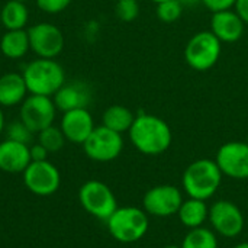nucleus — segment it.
<instances>
[{"label": "nucleus", "mask_w": 248, "mask_h": 248, "mask_svg": "<svg viewBox=\"0 0 248 248\" xmlns=\"http://www.w3.org/2000/svg\"><path fill=\"white\" fill-rule=\"evenodd\" d=\"M128 135L135 150L144 155L164 154L173 142V132L169 124L151 113L137 115Z\"/></svg>", "instance_id": "nucleus-1"}, {"label": "nucleus", "mask_w": 248, "mask_h": 248, "mask_svg": "<svg viewBox=\"0 0 248 248\" xmlns=\"http://www.w3.org/2000/svg\"><path fill=\"white\" fill-rule=\"evenodd\" d=\"M224 174L215 160L199 158L192 161L183 171L182 187L189 198L209 201L221 187Z\"/></svg>", "instance_id": "nucleus-2"}, {"label": "nucleus", "mask_w": 248, "mask_h": 248, "mask_svg": "<svg viewBox=\"0 0 248 248\" xmlns=\"http://www.w3.org/2000/svg\"><path fill=\"white\" fill-rule=\"evenodd\" d=\"M28 92L52 97L65 83V71L60 62L51 58H36L22 71Z\"/></svg>", "instance_id": "nucleus-3"}, {"label": "nucleus", "mask_w": 248, "mask_h": 248, "mask_svg": "<svg viewBox=\"0 0 248 248\" xmlns=\"http://www.w3.org/2000/svg\"><path fill=\"white\" fill-rule=\"evenodd\" d=\"M108 231L118 243L134 244L141 241L150 228V217L142 208H118L106 221Z\"/></svg>", "instance_id": "nucleus-4"}, {"label": "nucleus", "mask_w": 248, "mask_h": 248, "mask_svg": "<svg viewBox=\"0 0 248 248\" xmlns=\"http://www.w3.org/2000/svg\"><path fill=\"white\" fill-rule=\"evenodd\" d=\"M222 42L211 32H196L185 46V60L187 65L196 71L211 70L219 60Z\"/></svg>", "instance_id": "nucleus-5"}, {"label": "nucleus", "mask_w": 248, "mask_h": 248, "mask_svg": "<svg viewBox=\"0 0 248 248\" xmlns=\"http://www.w3.org/2000/svg\"><path fill=\"white\" fill-rule=\"evenodd\" d=\"M78 199L86 212L105 222L119 208L112 189L100 180L86 182L78 190Z\"/></svg>", "instance_id": "nucleus-6"}, {"label": "nucleus", "mask_w": 248, "mask_h": 248, "mask_svg": "<svg viewBox=\"0 0 248 248\" xmlns=\"http://www.w3.org/2000/svg\"><path fill=\"white\" fill-rule=\"evenodd\" d=\"M208 222L211 230L222 238H237L246 227V218L237 203L219 199L209 206Z\"/></svg>", "instance_id": "nucleus-7"}, {"label": "nucleus", "mask_w": 248, "mask_h": 248, "mask_svg": "<svg viewBox=\"0 0 248 248\" xmlns=\"http://www.w3.org/2000/svg\"><path fill=\"white\" fill-rule=\"evenodd\" d=\"M183 201V193L177 186L158 185L144 193L142 209L148 214V217L170 218L177 215Z\"/></svg>", "instance_id": "nucleus-8"}, {"label": "nucleus", "mask_w": 248, "mask_h": 248, "mask_svg": "<svg viewBox=\"0 0 248 248\" xmlns=\"http://www.w3.org/2000/svg\"><path fill=\"white\" fill-rule=\"evenodd\" d=\"M86 155L97 163L116 160L124 150L122 134H118L103 125L96 126L83 144Z\"/></svg>", "instance_id": "nucleus-9"}, {"label": "nucleus", "mask_w": 248, "mask_h": 248, "mask_svg": "<svg viewBox=\"0 0 248 248\" xmlns=\"http://www.w3.org/2000/svg\"><path fill=\"white\" fill-rule=\"evenodd\" d=\"M19 119L33 132L38 134L42 129L54 125L57 106L49 96L29 94L20 105Z\"/></svg>", "instance_id": "nucleus-10"}, {"label": "nucleus", "mask_w": 248, "mask_h": 248, "mask_svg": "<svg viewBox=\"0 0 248 248\" xmlns=\"http://www.w3.org/2000/svg\"><path fill=\"white\" fill-rule=\"evenodd\" d=\"M22 174L26 189L38 196L54 195L61 183L58 169L48 160L31 161Z\"/></svg>", "instance_id": "nucleus-11"}, {"label": "nucleus", "mask_w": 248, "mask_h": 248, "mask_svg": "<svg viewBox=\"0 0 248 248\" xmlns=\"http://www.w3.org/2000/svg\"><path fill=\"white\" fill-rule=\"evenodd\" d=\"M31 51L38 58H57L64 48V35L52 23L39 22L28 29Z\"/></svg>", "instance_id": "nucleus-12"}, {"label": "nucleus", "mask_w": 248, "mask_h": 248, "mask_svg": "<svg viewBox=\"0 0 248 248\" xmlns=\"http://www.w3.org/2000/svg\"><path fill=\"white\" fill-rule=\"evenodd\" d=\"M215 161L225 177L234 180L248 179V144L244 141H230L219 147Z\"/></svg>", "instance_id": "nucleus-13"}, {"label": "nucleus", "mask_w": 248, "mask_h": 248, "mask_svg": "<svg viewBox=\"0 0 248 248\" xmlns=\"http://www.w3.org/2000/svg\"><path fill=\"white\" fill-rule=\"evenodd\" d=\"M60 128L67 141L83 145L96 126L89 109H74L62 113Z\"/></svg>", "instance_id": "nucleus-14"}, {"label": "nucleus", "mask_w": 248, "mask_h": 248, "mask_svg": "<svg viewBox=\"0 0 248 248\" xmlns=\"http://www.w3.org/2000/svg\"><path fill=\"white\" fill-rule=\"evenodd\" d=\"M57 110L68 112L74 109H87L92 102V89L84 81H65L52 96Z\"/></svg>", "instance_id": "nucleus-15"}, {"label": "nucleus", "mask_w": 248, "mask_h": 248, "mask_svg": "<svg viewBox=\"0 0 248 248\" xmlns=\"http://www.w3.org/2000/svg\"><path fill=\"white\" fill-rule=\"evenodd\" d=\"M244 29L246 23L232 9L215 12L211 17V32L221 42H237L244 35Z\"/></svg>", "instance_id": "nucleus-16"}, {"label": "nucleus", "mask_w": 248, "mask_h": 248, "mask_svg": "<svg viewBox=\"0 0 248 248\" xmlns=\"http://www.w3.org/2000/svg\"><path fill=\"white\" fill-rule=\"evenodd\" d=\"M29 145L12 140L0 142V170L10 174L23 173L31 163Z\"/></svg>", "instance_id": "nucleus-17"}, {"label": "nucleus", "mask_w": 248, "mask_h": 248, "mask_svg": "<svg viewBox=\"0 0 248 248\" xmlns=\"http://www.w3.org/2000/svg\"><path fill=\"white\" fill-rule=\"evenodd\" d=\"M25 78L19 73H6L0 76V108H13L22 105L28 97Z\"/></svg>", "instance_id": "nucleus-18"}, {"label": "nucleus", "mask_w": 248, "mask_h": 248, "mask_svg": "<svg viewBox=\"0 0 248 248\" xmlns=\"http://www.w3.org/2000/svg\"><path fill=\"white\" fill-rule=\"evenodd\" d=\"M208 215H209V206L206 205V201H201L195 198L185 199L177 212L180 224L187 230L203 227L205 222H208Z\"/></svg>", "instance_id": "nucleus-19"}, {"label": "nucleus", "mask_w": 248, "mask_h": 248, "mask_svg": "<svg viewBox=\"0 0 248 248\" xmlns=\"http://www.w3.org/2000/svg\"><path fill=\"white\" fill-rule=\"evenodd\" d=\"M31 49L29 35L26 29L6 31L0 39V51L6 58L20 60Z\"/></svg>", "instance_id": "nucleus-20"}, {"label": "nucleus", "mask_w": 248, "mask_h": 248, "mask_svg": "<svg viewBox=\"0 0 248 248\" xmlns=\"http://www.w3.org/2000/svg\"><path fill=\"white\" fill-rule=\"evenodd\" d=\"M135 116L137 115H134V112L129 108L124 105H112L103 112L102 125L118 134H124L131 129Z\"/></svg>", "instance_id": "nucleus-21"}, {"label": "nucleus", "mask_w": 248, "mask_h": 248, "mask_svg": "<svg viewBox=\"0 0 248 248\" xmlns=\"http://www.w3.org/2000/svg\"><path fill=\"white\" fill-rule=\"evenodd\" d=\"M29 20V10L23 1L9 0L3 4L0 10V22L6 28V31L25 29Z\"/></svg>", "instance_id": "nucleus-22"}, {"label": "nucleus", "mask_w": 248, "mask_h": 248, "mask_svg": "<svg viewBox=\"0 0 248 248\" xmlns=\"http://www.w3.org/2000/svg\"><path fill=\"white\" fill-rule=\"evenodd\" d=\"M218 235L206 227L187 230L182 241V248H218Z\"/></svg>", "instance_id": "nucleus-23"}, {"label": "nucleus", "mask_w": 248, "mask_h": 248, "mask_svg": "<svg viewBox=\"0 0 248 248\" xmlns=\"http://www.w3.org/2000/svg\"><path fill=\"white\" fill-rule=\"evenodd\" d=\"M65 137L60 126L51 125L41 132H38V142L48 151V153H57L60 151L65 144Z\"/></svg>", "instance_id": "nucleus-24"}, {"label": "nucleus", "mask_w": 248, "mask_h": 248, "mask_svg": "<svg viewBox=\"0 0 248 248\" xmlns=\"http://www.w3.org/2000/svg\"><path fill=\"white\" fill-rule=\"evenodd\" d=\"M4 132H6V140H12V141L26 144V145L32 144V140H33V135H35L20 119L13 121L9 125H6Z\"/></svg>", "instance_id": "nucleus-25"}, {"label": "nucleus", "mask_w": 248, "mask_h": 248, "mask_svg": "<svg viewBox=\"0 0 248 248\" xmlns=\"http://www.w3.org/2000/svg\"><path fill=\"white\" fill-rule=\"evenodd\" d=\"M183 4L179 0H167L157 4L155 15L164 23H173L180 19L183 13Z\"/></svg>", "instance_id": "nucleus-26"}, {"label": "nucleus", "mask_w": 248, "mask_h": 248, "mask_svg": "<svg viewBox=\"0 0 248 248\" xmlns=\"http://www.w3.org/2000/svg\"><path fill=\"white\" fill-rule=\"evenodd\" d=\"M115 15L122 22H132L140 15L138 0H118L115 4Z\"/></svg>", "instance_id": "nucleus-27"}, {"label": "nucleus", "mask_w": 248, "mask_h": 248, "mask_svg": "<svg viewBox=\"0 0 248 248\" xmlns=\"http://www.w3.org/2000/svg\"><path fill=\"white\" fill-rule=\"evenodd\" d=\"M39 10L48 15H57L64 12L73 0H35Z\"/></svg>", "instance_id": "nucleus-28"}, {"label": "nucleus", "mask_w": 248, "mask_h": 248, "mask_svg": "<svg viewBox=\"0 0 248 248\" xmlns=\"http://www.w3.org/2000/svg\"><path fill=\"white\" fill-rule=\"evenodd\" d=\"M237 0H201V3H203V6L206 9H209L212 13L215 12H221V10H228L231 7H234Z\"/></svg>", "instance_id": "nucleus-29"}, {"label": "nucleus", "mask_w": 248, "mask_h": 248, "mask_svg": "<svg viewBox=\"0 0 248 248\" xmlns=\"http://www.w3.org/2000/svg\"><path fill=\"white\" fill-rule=\"evenodd\" d=\"M29 154H31V160L32 161H44V160H46L49 153L39 142H36L33 145L32 144L29 145Z\"/></svg>", "instance_id": "nucleus-30"}, {"label": "nucleus", "mask_w": 248, "mask_h": 248, "mask_svg": "<svg viewBox=\"0 0 248 248\" xmlns=\"http://www.w3.org/2000/svg\"><path fill=\"white\" fill-rule=\"evenodd\" d=\"M234 10L243 19V22L248 25V0H237L234 4Z\"/></svg>", "instance_id": "nucleus-31"}, {"label": "nucleus", "mask_w": 248, "mask_h": 248, "mask_svg": "<svg viewBox=\"0 0 248 248\" xmlns=\"http://www.w3.org/2000/svg\"><path fill=\"white\" fill-rule=\"evenodd\" d=\"M179 1L183 4V7H195L201 3V0H179Z\"/></svg>", "instance_id": "nucleus-32"}, {"label": "nucleus", "mask_w": 248, "mask_h": 248, "mask_svg": "<svg viewBox=\"0 0 248 248\" xmlns=\"http://www.w3.org/2000/svg\"><path fill=\"white\" fill-rule=\"evenodd\" d=\"M4 126H6V121H4V113L0 108V134L4 131Z\"/></svg>", "instance_id": "nucleus-33"}, {"label": "nucleus", "mask_w": 248, "mask_h": 248, "mask_svg": "<svg viewBox=\"0 0 248 248\" xmlns=\"http://www.w3.org/2000/svg\"><path fill=\"white\" fill-rule=\"evenodd\" d=\"M232 248H248V243H238L237 246H234Z\"/></svg>", "instance_id": "nucleus-34"}, {"label": "nucleus", "mask_w": 248, "mask_h": 248, "mask_svg": "<svg viewBox=\"0 0 248 248\" xmlns=\"http://www.w3.org/2000/svg\"><path fill=\"white\" fill-rule=\"evenodd\" d=\"M161 248H182V246H176V244H169V246H164Z\"/></svg>", "instance_id": "nucleus-35"}, {"label": "nucleus", "mask_w": 248, "mask_h": 248, "mask_svg": "<svg viewBox=\"0 0 248 248\" xmlns=\"http://www.w3.org/2000/svg\"><path fill=\"white\" fill-rule=\"evenodd\" d=\"M153 3H155V4H158V3H163V1H167V0H151Z\"/></svg>", "instance_id": "nucleus-36"}, {"label": "nucleus", "mask_w": 248, "mask_h": 248, "mask_svg": "<svg viewBox=\"0 0 248 248\" xmlns=\"http://www.w3.org/2000/svg\"><path fill=\"white\" fill-rule=\"evenodd\" d=\"M19 1H23V3H26V1H29V0H19Z\"/></svg>", "instance_id": "nucleus-37"}, {"label": "nucleus", "mask_w": 248, "mask_h": 248, "mask_svg": "<svg viewBox=\"0 0 248 248\" xmlns=\"http://www.w3.org/2000/svg\"><path fill=\"white\" fill-rule=\"evenodd\" d=\"M246 142H247V144H248V137H247V140H246Z\"/></svg>", "instance_id": "nucleus-38"}]
</instances>
